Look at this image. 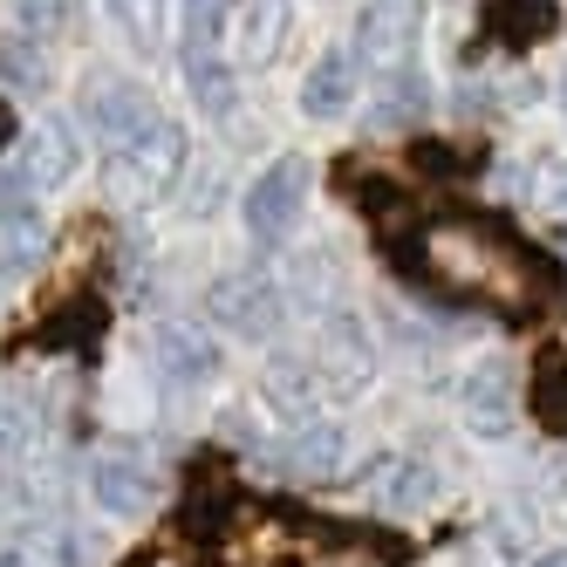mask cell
Instances as JSON below:
<instances>
[{
	"label": "cell",
	"instance_id": "cell-25",
	"mask_svg": "<svg viewBox=\"0 0 567 567\" xmlns=\"http://www.w3.org/2000/svg\"><path fill=\"white\" fill-rule=\"evenodd\" d=\"M534 567H567V547H547V554H540Z\"/></svg>",
	"mask_w": 567,
	"mask_h": 567
},
{
	"label": "cell",
	"instance_id": "cell-16",
	"mask_svg": "<svg viewBox=\"0 0 567 567\" xmlns=\"http://www.w3.org/2000/svg\"><path fill=\"white\" fill-rule=\"evenodd\" d=\"M0 75L28 96H42L49 90V49L34 42V34H8V42H0Z\"/></svg>",
	"mask_w": 567,
	"mask_h": 567
},
{
	"label": "cell",
	"instance_id": "cell-7",
	"mask_svg": "<svg viewBox=\"0 0 567 567\" xmlns=\"http://www.w3.org/2000/svg\"><path fill=\"white\" fill-rule=\"evenodd\" d=\"M355 90H362L355 49H329V55H315V69L301 75V110L315 116V124H336V116H349Z\"/></svg>",
	"mask_w": 567,
	"mask_h": 567
},
{
	"label": "cell",
	"instance_id": "cell-15",
	"mask_svg": "<svg viewBox=\"0 0 567 567\" xmlns=\"http://www.w3.org/2000/svg\"><path fill=\"white\" fill-rule=\"evenodd\" d=\"M157 362H165V377H172V383H206V377L219 370L213 342H206V336H192V329H165V336H157Z\"/></svg>",
	"mask_w": 567,
	"mask_h": 567
},
{
	"label": "cell",
	"instance_id": "cell-3",
	"mask_svg": "<svg viewBox=\"0 0 567 567\" xmlns=\"http://www.w3.org/2000/svg\"><path fill=\"white\" fill-rule=\"evenodd\" d=\"M301 206H308V165L301 157H274V165L247 185V198H239V219H247V233L260 247H274V239L295 233Z\"/></svg>",
	"mask_w": 567,
	"mask_h": 567
},
{
	"label": "cell",
	"instance_id": "cell-9",
	"mask_svg": "<svg viewBox=\"0 0 567 567\" xmlns=\"http://www.w3.org/2000/svg\"><path fill=\"white\" fill-rule=\"evenodd\" d=\"M90 485H96V506L103 513H144L157 499V472H151L144 452H103L96 472H90Z\"/></svg>",
	"mask_w": 567,
	"mask_h": 567
},
{
	"label": "cell",
	"instance_id": "cell-8",
	"mask_svg": "<svg viewBox=\"0 0 567 567\" xmlns=\"http://www.w3.org/2000/svg\"><path fill=\"white\" fill-rule=\"evenodd\" d=\"M554 34H560V8H554V0H485V42H493V49L526 55V49L554 42Z\"/></svg>",
	"mask_w": 567,
	"mask_h": 567
},
{
	"label": "cell",
	"instance_id": "cell-13",
	"mask_svg": "<svg viewBox=\"0 0 567 567\" xmlns=\"http://www.w3.org/2000/svg\"><path fill=\"white\" fill-rule=\"evenodd\" d=\"M75 178V131L69 124H34L21 151V185H69Z\"/></svg>",
	"mask_w": 567,
	"mask_h": 567
},
{
	"label": "cell",
	"instance_id": "cell-24",
	"mask_svg": "<svg viewBox=\"0 0 567 567\" xmlns=\"http://www.w3.org/2000/svg\"><path fill=\"white\" fill-rule=\"evenodd\" d=\"M14 131H21V124H14V110H8V96H0V151L14 144Z\"/></svg>",
	"mask_w": 567,
	"mask_h": 567
},
{
	"label": "cell",
	"instance_id": "cell-23",
	"mask_svg": "<svg viewBox=\"0 0 567 567\" xmlns=\"http://www.w3.org/2000/svg\"><path fill=\"white\" fill-rule=\"evenodd\" d=\"M540 206H547L554 219H567V165H547V172H540Z\"/></svg>",
	"mask_w": 567,
	"mask_h": 567
},
{
	"label": "cell",
	"instance_id": "cell-20",
	"mask_svg": "<svg viewBox=\"0 0 567 567\" xmlns=\"http://www.w3.org/2000/svg\"><path fill=\"white\" fill-rule=\"evenodd\" d=\"M69 21H75V0H14V34H34V42H55Z\"/></svg>",
	"mask_w": 567,
	"mask_h": 567
},
{
	"label": "cell",
	"instance_id": "cell-19",
	"mask_svg": "<svg viewBox=\"0 0 567 567\" xmlns=\"http://www.w3.org/2000/svg\"><path fill=\"white\" fill-rule=\"evenodd\" d=\"M103 336V308L96 301H83V308H62V315H49L42 321V336H34V342H55V349H75V342H96Z\"/></svg>",
	"mask_w": 567,
	"mask_h": 567
},
{
	"label": "cell",
	"instance_id": "cell-21",
	"mask_svg": "<svg viewBox=\"0 0 567 567\" xmlns=\"http://www.w3.org/2000/svg\"><path fill=\"white\" fill-rule=\"evenodd\" d=\"M21 452H28V424H21V411H8V403H0V478L21 465Z\"/></svg>",
	"mask_w": 567,
	"mask_h": 567
},
{
	"label": "cell",
	"instance_id": "cell-27",
	"mask_svg": "<svg viewBox=\"0 0 567 567\" xmlns=\"http://www.w3.org/2000/svg\"><path fill=\"white\" fill-rule=\"evenodd\" d=\"M560 254H567V233H560Z\"/></svg>",
	"mask_w": 567,
	"mask_h": 567
},
{
	"label": "cell",
	"instance_id": "cell-4",
	"mask_svg": "<svg viewBox=\"0 0 567 567\" xmlns=\"http://www.w3.org/2000/svg\"><path fill=\"white\" fill-rule=\"evenodd\" d=\"M213 315L226 321L239 342H267L280 329V315H288V295H280L267 274H226L213 288Z\"/></svg>",
	"mask_w": 567,
	"mask_h": 567
},
{
	"label": "cell",
	"instance_id": "cell-11",
	"mask_svg": "<svg viewBox=\"0 0 567 567\" xmlns=\"http://www.w3.org/2000/svg\"><path fill=\"white\" fill-rule=\"evenodd\" d=\"M403 55H411V8H403V0H377L355 28V62L396 75V69H411Z\"/></svg>",
	"mask_w": 567,
	"mask_h": 567
},
{
	"label": "cell",
	"instance_id": "cell-22",
	"mask_svg": "<svg viewBox=\"0 0 567 567\" xmlns=\"http://www.w3.org/2000/svg\"><path fill=\"white\" fill-rule=\"evenodd\" d=\"M411 157H417V172H458V165H465L458 144H417Z\"/></svg>",
	"mask_w": 567,
	"mask_h": 567
},
{
	"label": "cell",
	"instance_id": "cell-1",
	"mask_svg": "<svg viewBox=\"0 0 567 567\" xmlns=\"http://www.w3.org/2000/svg\"><path fill=\"white\" fill-rule=\"evenodd\" d=\"M411 274L431 280V288H452L472 301H493V308H540L560 288V267L534 247L506 239L499 226L485 219H444L417 239Z\"/></svg>",
	"mask_w": 567,
	"mask_h": 567
},
{
	"label": "cell",
	"instance_id": "cell-2",
	"mask_svg": "<svg viewBox=\"0 0 567 567\" xmlns=\"http://www.w3.org/2000/svg\"><path fill=\"white\" fill-rule=\"evenodd\" d=\"M226 34H233V0H178V69H185V90L206 116L233 110V55H226Z\"/></svg>",
	"mask_w": 567,
	"mask_h": 567
},
{
	"label": "cell",
	"instance_id": "cell-18",
	"mask_svg": "<svg viewBox=\"0 0 567 567\" xmlns=\"http://www.w3.org/2000/svg\"><path fill=\"white\" fill-rule=\"evenodd\" d=\"M431 493H437V478L424 472V465H390L383 472V485H377V499H383V513H417V506H431Z\"/></svg>",
	"mask_w": 567,
	"mask_h": 567
},
{
	"label": "cell",
	"instance_id": "cell-6",
	"mask_svg": "<svg viewBox=\"0 0 567 567\" xmlns=\"http://www.w3.org/2000/svg\"><path fill=\"white\" fill-rule=\"evenodd\" d=\"M458 417H465V431H478V437H506V431H513L519 390H513V370H506V362H478V370H465V383H458Z\"/></svg>",
	"mask_w": 567,
	"mask_h": 567
},
{
	"label": "cell",
	"instance_id": "cell-12",
	"mask_svg": "<svg viewBox=\"0 0 567 567\" xmlns=\"http://www.w3.org/2000/svg\"><path fill=\"white\" fill-rule=\"evenodd\" d=\"M342 452H349V437L336 424H308V431H295L274 452V465H280V478H295V485H321V478L342 472Z\"/></svg>",
	"mask_w": 567,
	"mask_h": 567
},
{
	"label": "cell",
	"instance_id": "cell-10",
	"mask_svg": "<svg viewBox=\"0 0 567 567\" xmlns=\"http://www.w3.org/2000/svg\"><path fill=\"white\" fill-rule=\"evenodd\" d=\"M288 42V0H239L233 8V62L239 69H267Z\"/></svg>",
	"mask_w": 567,
	"mask_h": 567
},
{
	"label": "cell",
	"instance_id": "cell-17",
	"mask_svg": "<svg viewBox=\"0 0 567 567\" xmlns=\"http://www.w3.org/2000/svg\"><path fill=\"white\" fill-rule=\"evenodd\" d=\"M355 206L370 213L383 233H403V226L417 219V198L403 192V185H390V178H362V185H355Z\"/></svg>",
	"mask_w": 567,
	"mask_h": 567
},
{
	"label": "cell",
	"instance_id": "cell-14",
	"mask_svg": "<svg viewBox=\"0 0 567 567\" xmlns=\"http://www.w3.org/2000/svg\"><path fill=\"white\" fill-rule=\"evenodd\" d=\"M526 403H534V417H540L554 437H567V355H560V349H547V355L534 362V383H526Z\"/></svg>",
	"mask_w": 567,
	"mask_h": 567
},
{
	"label": "cell",
	"instance_id": "cell-26",
	"mask_svg": "<svg viewBox=\"0 0 567 567\" xmlns=\"http://www.w3.org/2000/svg\"><path fill=\"white\" fill-rule=\"evenodd\" d=\"M124 567H151V554H137V560H124Z\"/></svg>",
	"mask_w": 567,
	"mask_h": 567
},
{
	"label": "cell",
	"instance_id": "cell-5",
	"mask_svg": "<svg viewBox=\"0 0 567 567\" xmlns=\"http://www.w3.org/2000/svg\"><path fill=\"white\" fill-rule=\"evenodd\" d=\"M157 124H165V116H157V103L131 83V75H116V83H96L90 90V131H103L110 157L131 151V144H144Z\"/></svg>",
	"mask_w": 567,
	"mask_h": 567
}]
</instances>
